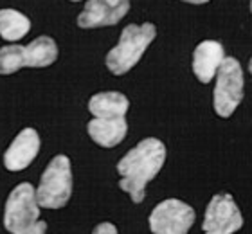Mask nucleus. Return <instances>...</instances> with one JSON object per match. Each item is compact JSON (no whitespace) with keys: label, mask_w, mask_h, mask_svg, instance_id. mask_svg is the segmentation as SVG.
Listing matches in <instances>:
<instances>
[{"label":"nucleus","mask_w":252,"mask_h":234,"mask_svg":"<svg viewBox=\"0 0 252 234\" xmlns=\"http://www.w3.org/2000/svg\"><path fill=\"white\" fill-rule=\"evenodd\" d=\"M166 162V146L158 139L148 137L133 146L119 164L117 173L121 175L119 187L128 193L133 203H141L146 195V186L157 177Z\"/></svg>","instance_id":"f257e3e1"},{"label":"nucleus","mask_w":252,"mask_h":234,"mask_svg":"<svg viewBox=\"0 0 252 234\" xmlns=\"http://www.w3.org/2000/svg\"><path fill=\"white\" fill-rule=\"evenodd\" d=\"M157 36V29L153 24L135 26L130 24L121 33L119 43L106 54V67L112 74L123 76L135 67L150 43Z\"/></svg>","instance_id":"f03ea898"},{"label":"nucleus","mask_w":252,"mask_h":234,"mask_svg":"<svg viewBox=\"0 0 252 234\" xmlns=\"http://www.w3.org/2000/svg\"><path fill=\"white\" fill-rule=\"evenodd\" d=\"M72 195V167L67 155H56L45 167L40 186L36 189V200L40 207L62 209L67 205Z\"/></svg>","instance_id":"7ed1b4c3"},{"label":"nucleus","mask_w":252,"mask_h":234,"mask_svg":"<svg viewBox=\"0 0 252 234\" xmlns=\"http://www.w3.org/2000/svg\"><path fill=\"white\" fill-rule=\"evenodd\" d=\"M243 101V70L236 58L225 56L216 72V87L213 92L215 112L227 119Z\"/></svg>","instance_id":"20e7f679"},{"label":"nucleus","mask_w":252,"mask_h":234,"mask_svg":"<svg viewBox=\"0 0 252 234\" xmlns=\"http://www.w3.org/2000/svg\"><path fill=\"white\" fill-rule=\"evenodd\" d=\"M40 203L36 189L29 182H22L9 193L4 209V227L11 234H20L38 222Z\"/></svg>","instance_id":"39448f33"},{"label":"nucleus","mask_w":252,"mask_h":234,"mask_svg":"<svg viewBox=\"0 0 252 234\" xmlns=\"http://www.w3.org/2000/svg\"><path fill=\"white\" fill-rule=\"evenodd\" d=\"M193 224V207L177 198L160 202L150 214V229L153 234H188Z\"/></svg>","instance_id":"423d86ee"},{"label":"nucleus","mask_w":252,"mask_h":234,"mask_svg":"<svg viewBox=\"0 0 252 234\" xmlns=\"http://www.w3.org/2000/svg\"><path fill=\"white\" fill-rule=\"evenodd\" d=\"M243 227V216L231 195L220 193L207 203L202 231L204 234H234Z\"/></svg>","instance_id":"0eeeda50"},{"label":"nucleus","mask_w":252,"mask_h":234,"mask_svg":"<svg viewBox=\"0 0 252 234\" xmlns=\"http://www.w3.org/2000/svg\"><path fill=\"white\" fill-rule=\"evenodd\" d=\"M130 9V0H89L78 16V26L83 29L116 26Z\"/></svg>","instance_id":"6e6552de"},{"label":"nucleus","mask_w":252,"mask_h":234,"mask_svg":"<svg viewBox=\"0 0 252 234\" xmlns=\"http://www.w3.org/2000/svg\"><path fill=\"white\" fill-rule=\"evenodd\" d=\"M40 135L34 128H24L13 139L4 153V166L9 171H22L36 159L40 151Z\"/></svg>","instance_id":"1a4fd4ad"},{"label":"nucleus","mask_w":252,"mask_h":234,"mask_svg":"<svg viewBox=\"0 0 252 234\" xmlns=\"http://www.w3.org/2000/svg\"><path fill=\"white\" fill-rule=\"evenodd\" d=\"M225 58V51L220 42L205 40L198 43L193 52V72L200 83H211L216 76L221 62Z\"/></svg>","instance_id":"9d476101"},{"label":"nucleus","mask_w":252,"mask_h":234,"mask_svg":"<svg viewBox=\"0 0 252 234\" xmlns=\"http://www.w3.org/2000/svg\"><path fill=\"white\" fill-rule=\"evenodd\" d=\"M89 135L95 144L103 148H114L121 144L128 132V123L125 117H94L87 125Z\"/></svg>","instance_id":"9b49d317"},{"label":"nucleus","mask_w":252,"mask_h":234,"mask_svg":"<svg viewBox=\"0 0 252 234\" xmlns=\"http://www.w3.org/2000/svg\"><path fill=\"white\" fill-rule=\"evenodd\" d=\"M130 101L121 92L94 94L89 101V110L94 117H125Z\"/></svg>","instance_id":"f8f14e48"},{"label":"nucleus","mask_w":252,"mask_h":234,"mask_svg":"<svg viewBox=\"0 0 252 234\" xmlns=\"http://www.w3.org/2000/svg\"><path fill=\"white\" fill-rule=\"evenodd\" d=\"M24 51H26V67H49L58 58V45L51 36H38L27 47H24Z\"/></svg>","instance_id":"ddd939ff"},{"label":"nucleus","mask_w":252,"mask_h":234,"mask_svg":"<svg viewBox=\"0 0 252 234\" xmlns=\"http://www.w3.org/2000/svg\"><path fill=\"white\" fill-rule=\"evenodd\" d=\"M31 31V20L16 9H0V36L7 42H18Z\"/></svg>","instance_id":"4468645a"},{"label":"nucleus","mask_w":252,"mask_h":234,"mask_svg":"<svg viewBox=\"0 0 252 234\" xmlns=\"http://www.w3.org/2000/svg\"><path fill=\"white\" fill-rule=\"evenodd\" d=\"M26 67V51L22 45L0 47V74H15Z\"/></svg>","instance_id":"2eb2a0df"},{"label":"nucleus","mask_w":252,"mask_h":234,"mask_svg":"<svg viewBox=\"0 0 252 234\" xmlns=\"http://www.w3.org/2000/svg\"><path fill=\"white\" fill-rule=\"evenodd\" d=\"M92 234H117L116 225L110 222H103V224L95 225V229L92 231Z\"/></svg>","instance_id":"dca6fc26"},{"label":"nucleus","mask_w":252,"mask_h":234,"mask_svg":"<svg viewBox=\"0 0 252 234\" xmlns=\"http://www.w3.org/2000/svg\"><path fill=\"white\" fill-rule=\"evenodd\" d=\"M45 231H47V224L38 220V222L32 225V227H29V229L24 231V233H20V234H45Z\"/></svg>","instance_id":"f3484780"},{"label":"nucleus","mask_w":252,"mask_h":234,"mask_svg":"<svg viewBox=\"0 0 252 234\" xmlns=\"http://www.w3.org/2000/svg\"><path fill=\"white\" fill-rule=\"evenodd\" d=\"M182 2H188V4H205L209 0H182Z\"/></svg>","instance_id":"a211bd4d"},{"label":"nucleus","mask_w":252,"mask_h":234,"mask_svg":"<svg viewBox=\"0 0 252 234\" xmlns=\"http://www.w3.org/2000/svg\"><path fill=\"white\" fill-rule=\"evenodd\" d=\"M249 72L252 74V58H251V62H249Z\"/></svg>","instance_id":"6ab92c4d"},{"label":"nucleus","mask_w":252,"mask_h":234,"mask_svg":"<svg viewBox=\"0 0 252 234\" xmlns=\"http://www.w3.org/2000/svg\"><path fill=\"white\" fill-rule=\"evenodd\" d=\"M251 13H252V0H251Z\"/></svg>","instance_id":"aec40b11"},{"label":"nucleus","mask_w":252,"mask_h":234,"mask_svg":"<svg viewBox=\"0 0 252 234\" xmlns=\"http://www.w3.org/2000/svg\"><path fill=\"white\" fill-rule=\"evenodd\" d=\"M72 2H79V0H72Z\"/></svg>","instance_id":"412c9836"}]
</instances>
